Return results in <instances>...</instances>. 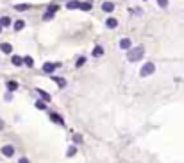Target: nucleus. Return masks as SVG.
Returning <instances> with one entry per match:
<instances>
[{
	"label": "nucleus",
	"mask_w": 184,
	"mask_h": 163,
	"mask_svg": "<svg viewBox=\"0 0 184 163\" xmlns=\"http://www.w3.org/2000/svg\"><path fill=\"white\" fill-rule=\"evenodd\" d=\"M113 9H115L113 2H104V4H102V11H104V13H113Z\"/></svg>",
	"instance_id": "8"
},
{
	"label": "nucleus",
	"mask_w": 184,
	"mask_h": 163,
	"mask_svg": "<svg viewBox=\"0 0 184 163\" xmlns=\"http://www.w3.org/2000/svg\"><path fill=\"white\" fill-rule=\"evenodd\" d=\"M23 63H25L27 66H32V65H34V61H32V57H29V56H25V57H23Z\"/></svg>",
	"instance_id": "24"
},
{
	"label": "nucleus",
	"mask_w": 184,
	"mask_h": 163,
	"mask_svg": "<svg viewBox=\"0 0 184 163\" xmlns=\"http://www.w3.org/2000/svg\"><path fill=\"white\" fill-rule=\"evenodd\" d=\"M130 47H132V41L129 38H122L120 39V48L122 50H130Z\"/></svg>",
	"instance_id": "4"
},
{
	"label": "nucleus",
	"mask_w": 184,
	"mask_h": 163,
	"mask_svg": "<svg viewBox=\"0 0 184 163\" xmlns=\"http://www.w3.org/2000/svg\"><path fill=\"white\" fill-rule=\"evenodd\" d=\"M38 109H47V104L43 102V100H36V104H34Z\"/></svg>",
	"instance_id": "23"
},
{
	"label": "nucleus",
	"mask_w": 184,
	"mask_h": 163,
	"mask_svg": "<svg viewBox=\"0 0 184 163\" xmlns=\"http://www.w3.org/2000/svg\"><path fill=\"white\" fill-rule=\"evenodd\" d=\"M11 63H13L14 66H20V65H23V57H22V56H13V57H11Z\"/></svg>",
	"instance_id": "11"
},
{
	"label": "nucleus",
	"mask_w": 184,
	"mask_h": 163,
	"mask_svg": "<svg viewBox=\"0 0 184 163\" xmlns=\"http://www.w3.org/2000/svg\"><path fill=\"white\" fill-rule=\"evenodd\" d=\"M29 7H30L29 4H16V6H14V9H16V11H27Z\"/></svg>",
	"instance_id": "19"
},
{
	"label": "nucleus",
	"mask_w": 184,
	"mask_h": 163,
	"mask_svg": "<svg viewBox=\"0 0 184 163\" xmlns=\"http://www.w3.org/2000/svg\"><path fill=\"white\" fill-rule=\"evenodd\" d=\"M2 154H4L5 158H11V156L14 154V147H13V145H4V147H2Z\"/></svg>",
	"instance_id": "5"
},
{
	"label": "nucleus",
	"mask_w": 184,
	"mask_h": 163,
	"mask_svg": "<svg viewBox=\"0 0 184 163\" xmlns=\"http://www.w3.org/2000/svg\"><path fill=\"white\" fill-rule=\"evenodd\" d=\"M79 9H82V11H89L91 9V4L89 2H80V7Z\"/></svg>",
	"instance_id": "20"
},
{
	"label": "nucleus",
	"mask_w": 184,
	"mask_h": 163,
	"mask_svg": "<svg viewBox=\"0 0 184 163\" xmlns=\"http://www.w3.org/2000/svg\"><path fill=\"white\" fill-rule=\"evenodd\" d=\"M11 23L13 22H11V18H9V16H2V18H0V27H9Z\"/></svg>",
	"instance_id": "13"
},
{
	"label": "nucleus",
	"mask_w": 184,
	"mask_h": 163,
	"mask_svg": "<svg viewBox=\"0 0 184 163\" xmlns=\"http://www.w3.org/2000/svg\"><path fill=\"white\" fill-rule=\"evenodd\" d=\"M56 68H57L56 63H45V65H43V72H45V74H52Z\"/></svg>",
	"instance_id": "7"
},
{
	"label": "nucleus",
	"mask_w": 184,
	"mask_h": 163,
	"mask_svg": "<svg viewBox=\"0 0 184 163\" xmlns=\"http://www.w3.org/2000/svg\"><path fill=\"white\" fill-rule=\"evenodd\" d=\"M5 86H7V90H9V91H14V90H18V83H16V81H7V83H5Z\"/></svg>",
	"instance_id": "15"
},
{
	"label": "nucleus",
	"mask_w": 184,
	"mask_h": 163,
	"mask_svg": "<svg viewBox=\"0 0 184 163\" xmlns=\"http://www.w3.org/2000/svg\"><path fill=\"white\" fill-rule=\"evenodd\" d=\"M13 27H14V30H22V29L25 27V22H23V20H16Z\"/></svg>",
	"instance_id": "17"
},
{
	"label": "nucleus",
	"mask_w": 184,
	"mask_h": 163,
	"mask_svg": "<svg viewBox=\"0 0 184 163\" xmlns=\"http://www.w3.org/2000/svg\"><path fill=\"white\" fill-rule=\"evenodd\" d=\"M102 54H104V48H102V45H97V47L93 48V56H95V57H100Z\"/></svg>",
	"instance_id": "16"
},
{
	"label": "nucleus",
	"mask_w": 184,
	"mask_h": 163,
	"mask_svg": "<svg viewBox=\"0 0 184 163\" xmlns=\"http://www.w3.org/2000/svg\"><path fill=\"white\" fill-rule=\"evenodd\" d=\"M0 50H2L4 54H11L13 52V45L11 43H2L0 45Z\"/></svg>",
	"instance_id": "9"
},
{
	"label": "nucleus",
	"mask_w": 184,
	"mask_h": 163,
	"mask_svg": "<svg viewBox=\"0 0 184 163\" xmlns=\"http://www.w3.org/2000/svg\"><path fill=\"white\" fill-rule=\"evenodd\" d=\"M75 152H77V147L71 145V147H68V151H66V156H73Z\"/></svg>",
	"instance_id": "22"
},
{
	"label": "nucleus",
	"mask_w": 184,
	"mask_h": 163,
	"mask_svg": "<svg viewBox=\"0 0 184 163\" xmlns=\"http://www.w3.org/2000/svg\"><path fill=\"white\" fill-rule=\"evenodd\" d=\"M154 70H156V66L152 65V63H145V65L141 66V70H139V75L141 77H148V75L154 74Z\"/></svg>",
	"instance_id": "2"
},
{
	"label": "nucleus",
	"mask_w": 184,
	"mask_h": 163,
	"mask_svg": "<svg viewBox=\"0 0 184 163\" xmlns=\"http://www.w3.org/2000/svg\"><path fill=\"white\" fill-rule=\"evenodd\" d=\"M0 32H2V27H0Z\"/></svg>",
	"instance_id": "28"
},
{
	"label": "nucleus",
	"mask_w": 184,
	"mask_h": 163,
	"mask_svg": "<svg viewBox=\"0 0 184 163\" xmlns=\"http://www.w3.org/2000/svg\"><path fill=\"white\" fill-rule=\"evenodd\" d=\"M106 25H107V29H115L118 25V20L116 18H107L106 20Z\"/></svg>",
	"instance_id": "10"
},
{
	"label": "nucleus",
	"mask_w": 184,
	"mask_h": 163,
	"mask_svg": "<svg viewBox=\"0 0 184 163\" xmlns=\"http://www.w3.org/2000/svg\"><path fill=\"white\" fill-rule=\"evenodd\" d=\"M157 4H159L161 7H166V6H168V0H157Z\"/></svg>",
	"instance_id": "26"
},
{
	"label": "nucleus",
	"mask_w": 184,
	"mask_h": 163,
	"mask_svg": "<svg viewBox=\"0 0 184 163\" xmlns=\"http://www.w3.org/2000/svg\"><path fill=\"white\" fill-rule=\"evenodd\" d=\"M36 91H38V95H39V97H43V102H45V100H50V95L47 93V91H43V90H39V88H38Z\"/></svg>",
	"instance_id": "18"
},
{
	"label": "nucleus",
	"mask_w": 184,
	"mask_h": 163,
	"mask_svg": "<svg viewBox=\"0 0 184 163\" xmlns=\"http://www.w3.org/2000/svg\"><path fill=\"white\" fill-rule=\"evenodd\" d=\"M73 142H75V144H80V142H82L80 135H73Z\"/></svg>",
	"instance_id": "25"
},
{
	"label": "nucleus",
	"mask_w": 184,
	"mask_h": 163,
	"mask_svg": "<svg viewBox=\"0 0 184 163\" xmlns=\"http://www.w3.org/2000/svg\"><path fill=\"white\" fill-rule=\"evenodd\" d=\"M143 52H145V48H143V47L130 48L129 52H127V59H129V61H132V63H134V61H139V59L143 57Z\"/></svg>",
	"instance_id": "1"
},
{
	"label": "nucleus",
	"mask_w": 184,
	"mask_h": 163,
	"mask_svg": "<svg viewBox=\"0 0 184 163\" xmlns=\"http://www.w3.org/2000/svg\"><path fill=\"white\" fill-rule=\"evenodd\" d=\"M84 63H86V57H82V56H80V57L75 61V66H77V68H80V66H82Z\"/></svg>",
	"instance_id": "21"
},
{
	"label": "nucleus",
	"mask_w": 184,
	"mask_h": 163,
	"mask_svg": "<svg viewBox=\"0 0 184 163\" xmlns=\"http://www.w3.org/2000/svg\"><path fill=\"white\" fill-rule=\"evenodd\" d=\"M56 13H57V4H54V6H48L47 13L43 15V20H45V22H48V20H52Z\"/></svg>",
	"instance_id": "3"
},
{
	"label": "nucleus",
	"mask_w": 184,
	"mask_h": 163,
	"mask_svg": "<svg viewBox=\"0 0 184 163\" xmlns=\"http://www.w3.org/2000/svg\"><path fill=\"white\" fill-rule=\"evenodd\" d=\"M52 81L59 84V88H65V86H66V79H63V77H56V75H54Z\"/></svg>",
	"instance_id": "14"
},
{
	"label": "nucleus",
	"mask_w": 184,
	"mask_h": 163,
	"mask_svg": "<svg viewBox=\"0 0 184 163\" xmlns=\"http://www.w3.org/2000/svg\"><path fill=\"white\" fill-rule=\"evenodd\" d=\"M79 7H80L79 0H70V2L66 4V9H79Z\"/></svg>",
	"instance_id": "12"
},
{
	"label": "nucleus",
	"mask_w": 184,
	"mask_h": 163,
	"mask_svg": "<svg viewBox=\"0 0 184 163\" xmlns=\"http://www.w3.org/2000/svg\"><path fill=\"white\" fill-rule=\"evenodd\" d=\"M50 120H52V122H56V124H59V126H65V120H63V117H61V115H57V113H50Z\"/></svg>",
	"instance_id": "6"
},
{
	"label": "nucleus",
	"mask_w": 184,
	"mask_h": 163,
	"mask_svg": "<svg viewBox=\"0 0 184 163\" xmlns=\"http://www.w3.org/2000/svg\"><path fill=\"white\" fill-rule=\"evenodd\" d=\"M18 163H30V161H29L27 158H20V161H18Z\"/></svg>",
	"instance_id": "27"
}]
</instances>
